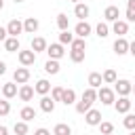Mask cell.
Returning <instances> with one entry per match:
<instances>
[{"instance_id": "42", "label": "cell", "mask_w": 135, "mask_h": 135, "mask_svg": "<svg viewBox=\"0 0 135 135\" xmlns=\"http://www.w3.org/2000/svg\"><path fill=\"white\" fill-rule=\"evenodd\" d=\"M129 53L135 57V40H133V42H129Z\"/></svg>"}, {"instance_id": "39", "label": "cell", "mask_w": 135, "mask_h": 135, "mask_svg": "<svg viewBox=\"0 0 135 135\" xmlns=\"http://www.w3.org/2000/svg\"><path fill=\"white\" fill-rule=\"evenodd\" d=\"M127 21H131V23H135V8H127Z\"/></svg>"}, {"instance_id": "30", "label": "cell", "mask_w": 135, "mask_h": 135, "mask_svg": "<svg viewBox=\"0 0 135 135\" xmlns=\"http://www.w3.org/2000/svg\"><path fill=\"white\" fill-rule=\"evenodd\" d=\"M101 78H103V82H105V84H114L118 76H116V72H114V70L110 68V70H105V72L101 74Z\"/></svg>"}, {"instance_id": "6", "label": "cell", "mask_w": 135, "mask_h": 135, "mask_svg": "<svg viewBox=\"0 0 135 135\" xmlns=\"http://www.w3.org/2000/svg\"><path fill=\"white\" fill-rule=\"evenodd\" d=\"M17 57H19V63L25 65V68H27V65H34V61H36V53H34L32 49H30V51H21V49H19Z\"/></svg>"}, {"instance_id": "9", "label": "cell", "mask_w": 135, "mask_h": 135, "mask_svg": "<svg viewBox=\"0 0 135 135\" xmlns=\"http://www.w3.org/2000/svg\"><path fill=\"white\" fill-rule=\"evenodd\" d=\"M91 32H93V27H91V23H86V19H84V21H78L76 27H74V34H76L78 38H86Z\"/></svg>"}, {"instance_id": "20", "label": "cell", "mask_w": 135, "mask_h": 135, "mask_svg": "<svg viewBox=\"0 0 135 135\" xmlns=\"http://www.w3.org/2000/svg\"><path fill=\"white\" fill-rule=\"evenodd\" d=\"M61 103H63V105L76 103V91H74V89H63V93H61Z\"/></svg>"}, {"instance_id": "24", "label": "cell", "mask_w": 135, "mask_h": 135, "mask_svg": "<svg viewBox=\"0 0 135 135\" xmlns=\"http://www.w3.org/2000/svg\"><path fill=\"white\" fill-rule=\"evenodd\" d=\"M80 99H84V101H89V103H95V101H97V89H93V86L84 89Z\"/></svg>"}, {"instance_id": "1", "label": "cell", "mask_w": 135, "mask_h": 135, "mask_svg": "<svg viewBox=\"0 0 135 135\" xmlns=\"http://www.w3.org/2000/svg\"><path fill=\"white\" fill-rule=\"evenodd\" d=\"M97 99H99L103 105H112L114 99H116V93H114V89H110V86H99V89H97Z\"/></svg>"}, {"instance_id": "43", "label": "cell", "mask_w": 135, "mask_h": 135, "mask_svg": "<svg viewBox=\"0 0 135 135\" xmlns=\"http://www.w3.org/2000/svg\"><path fill=\"white\" fill-rule=\"evenodd\" d=\"M0 135H8V129L4 124H0Z\"/></svg>"}, {"instance_id": "47", "label": "cell", "mask_w": 135, "mask_h": 135, "mask_svg": "<svg viewBox=\"0 0 135 135\" xmlns=\"http://www.w3.org/2000/svg\"><path fill=\"white\" fill-rule=\"evenodd\" d=\"M131 93H135V84H131Z\"/></svg>"}, {"instance_id": "50", "label": "cell", "mask_w": 135, "mask_h": 135, "mask_svg": "<svg viewBox=\"0 0 135 135\" xmlns=\"http://www.w3.org/2000/svg\"><path fill=\"white\" fill-rule=\"evenodd\" d=\"M15 2H23V0H15Z\"/></svg>"}, {"instance_id": "29", "label": "cell", "mask_w": 135, "mask_h": 135, "mask_svg": "<svg viewBox=\"0 0 135 135\" xmlns=\"http://www.w3.org/2000/svg\"><path fill=\"white\" fill-rule=\"evenodd\" d=\"M13 133L15 135H27V122L25 120H19L13 124Z\"/></svg>"}, {"instance_id": "25", "label": "cell", "mask_w": 135, "mask_h": 135, "mask_svg": "<svg viewBox=\"0 0 135 135\" xmlns=\"http://www.w3.org/2000/svg\"><path fill=\"white\" fill-rule=\"evenodd\" d=\"M95 34H97L99 38H108V36H110V27H108V23H105V21H99V23L95 25Z\"/></svg>"}, {"instance_id": "35", "label": "cell", "mask_w": 135, "mask_h": 135, "mask_svg": "<svg viewBox=\"0 0 135 135\" xmlns=\"http://www.w3.org/2000/svg\"><path fill=\"white\" fill-rule=\"evenodd\" d=\"M91 105H93V103H89V101L80 99V101H76V112H78V114H84V112H89V110H91Z\"/></svg>"}, {"instance_id": "21", "label": "cell", "mask_w": 135, "mask_h": 135, "mask_svg": "<svg viewBox=\"0 0 135 135\" xmlns=\"http://www.w3.org/2000/svg\"><path fill=\"white\" fill-rule=\"evenodd\" d=\"M46 46H49V44H46L44 38H40V36L32 38V46H30V49H32L34 53H42V51H46Z\"/></svg>"}, {"instance_id": "41", "label": "cell", "mask_w": 135, "mask_h": 135, "mask_svg": "<svg viewBox=\"0 0 135 135\" xmlns=\"http://www.w3.org/2000/svg\"><path fill=\"white\" fill-rule=\"evenodd\" d=\"M6 38H8V34H6V27H2V25H0V42H4Z\"/></svg>"}, {"instance_id": "27", "label": "cell", "mask_w": 135, "mask_h": 135, "mask_svg": "<svg viewBox=\"0 0 135 135\" xmlns=\"http://www.w3.org/2000/svg\"><path fill=\"white\" fill-rule=\"evenodd\" d=\"M53 135H72V129H70V124H65V122H59V124H55V129H53Z\"/></svg>"}, {"instance_id": "33", "label": "cell", "mask_w": 135, "mask_h": 135, "mask_svg": "<svg viewBox=\"0 0 135 135\" xmlns=\"http://www.w3.org/2000/svg\"><path fill=\"white\" fill-rule=\"evenodd\" d=\"M70 46L76 49V51H84V49H86V38H74Z\"/></svg>"}, {"instance_id": "17", "label": "cell", "mask_w": 135, "mask_h": 135, "mask_svg": "<svg viewBox=\"0 0 135 135\" xmlns=\"http://www.w3.org/2000/svg\"><path fill=\"white\" fill-rule=\"evenodd\" d=\"M40 110L46 112V114H51V112L55 110V99L49 97V95H42V97H40Z\"/></svg>"}, {"instance_id": "14", "label": "cell", "mask_w": 135, "mask_h": 135, "mask_svg": "<svg viewBox=\"0 0 135 135\" xmlns=\"http://www.w3.org/2000/svg\"><path fill=\"white\" fill-rule=\"evenodd\" d=\"M118 17H120V8L114 6V4H110V6L103 11V19H105V21H112V23H114Z\"/></svg>"}, {"instance_id": "4", "label": "cell", "mask_w": 135, "mask_h": 135, "mask_svg": "<svg viewBox=\"0 0 135 135\" xmlns=\"http://www.w3.org/2000/svg\"><path fill=\"white\" fill-rule=\"evenodd\" d=\"M114 110L118 112V114H127L129 110H131V105H133V101L129 99V97H118V99H114Z\"/></svg>"}, {"instance_id": "3", "label": "cell", "mask_w": 135, "mask_h": 135, "mask_svg": "<svg viewBox=\"0 0 135 135\" xmlns=\"http://www.w3.org/2000/svg\"><path fill=\"white\" fill-rule=\"evenodd\" d=\"M46 55H49V59H61L63 55H65V51H63V44L61 42H55V44H49L46 46Z\"/></svg>"}, {"instance_id": "19", "label": "cell", "mask_w": 135, "mask_h": 135, "mask_svg": "<svg viewBox=\"0 0 135 135\" xmlns=\"http://www.w3.org/2000/svg\"><path fill=\"white\" fill-rule=\"evenodd\" d=\"M34 91H36L38 95H49V93H51V82H49L46 78H40V80L36 82Z\"/></svg>"}, {"instance_id": "45", "label": "cell", "mask_w": 135, "mask_h": 135, "mask_svg": "<svg viewBox=\"0 0 135 135\" xmlns=\"http://www.w3.org/2000/svg\"><path fill=\"white\" fill-rule=\"evenodd\" d=\"M127 8H135V0H127Z\"/></svg>"}, {"instance_id": "49", "label": "cell", "mask_w": 135, "mask_h": 135, "mask_svg": "<svg viewBox=\"0 0 135 135\" xmlns=\"http://www.w3.org/2000/svg\"><path fill=\"white\" fill-rule=\"evenodd\" d=\"M72 2H74V4H76V2H80V0H72Z\"/></svg>"}, {"instance_id": "34", "label": "cell", "mask_w": 135, "mask_h": 135, "mask_svg": "<svg viewBox=\"0 0 135 135\" xmlns=\"http://www.w3.org/2000/svg\"><path fill=\"white\" fill-rule=\"evenodd\" d=\"M70 59H72L74 63L84 61V51H76V49H72V51H70Z\"/></svg>"}, {"instance_id": "40", "label": "cell", "mask_w": 135, "mask_h": 135, "mask_svg": "<svg viewBox=\"0 0 135 135\" xmlns=\"http://www.w3.org/2000/svg\"><path fill=\"white\" fill-rule=\"evenodd\" d=\"M34 135H51V131H49V129H44V127H40V129H36V131H34Z\"/></svg>"}, {"instance_id": "26", "label": "cell", "mask_w": 135, "mask_h": 135, "mask_svg": "<svg viewBox=\"0 0 135 135\" xmlns=\"http://www.w3.org/2000/svg\"><path fill=\"white\" fill-rule=\"evenodd\" d=\"M59 68H61V65H59L57 59H49V61L44 63V72H46V74H59Z\"/></svg>"}, {"instance_id": "8", "label": "cell", "mask_w": 135, "mask_h": 135, "mask_svg": "<svg viewBox=\"0 0 135 135\" xmlns=\"http://www.w3.org/2000/svg\"><path fill=\"white\" fill-rule=\"evenodd\" d=\"M27 80H30V70H27L25 65L17 68L15 74H13V82H17V84H25Z\"/></svg>"}, {"instance_id": "38", "label": "cell", "mask_w": 135, "mask_h": 135, "mask_svg": "<svg viewBox=\"0 0 135 135\" xmlns=\"http://www.w3.org/2000/svg\"><path fill=\"white\" fill-rule=\"evenodd\" d=\"M11 112V103H8V99H0V116H6Z\"/></svg>"}, {"instance_id": "10", "label": "cell", "mask_w": 135, "mask_h": 135, "mask_svg": "<svg viewBox=\"0 0 135 135\" xmlns=\"http://www.w3.org/2000/svg\"><path fill=\"white\" fill-rule=\"evenodd\" d=\"M114 53H116L118 57L129 53V42H127V38H124V36H118V38L114 40Z\"/></svg>"}, {"instance_id": "44", "label": "cell", "mask_w": 135, "mask_h": 135, "mask_svg": "<svg viewBox=\"0 0 135 135\" xmlns=\"http://www.w3.org/2000/svg\"><path fill=\"white\" fill-rule=\"evenodd\" d=\"M4 72H6V63H4V61H0V76H2Z\"/></svg>"}, {"instance_id": "22", "label": "cell", "mask_w": 135, "mask_h": 135, "mask_svg": "<svg viewBox=\"0 0 135 135\" xmlns=\"http://www.w3.org/2000/svg\"><path fill=\"white\" fill-rule=\"evenodd\" d=\"M19 118H21V120H25V122H30V120H34V118H36V110H34L32 105H23V108H21V112H19Z\"/></svg>"}, {"instance_id": "16", "label": "cell", "mask_w": 135, "mask_h": 135, "mask_svg": "<svg viewBox=\"0 0 135 135\" xmlns=\"http://www.w3.org/2000/svg\"><path fill=\"white\" fill-rule=\"evenodd\" d=\"M17 82H4L2 84V95H4V99H13L15 95H17Z\"/></svg>"}, {"instance_id": "15", "label": "cell", "mask_w": 135, "mask_h": 135, "mask_svg": "<svg viewBox=\"0 0 135 135\" xmlns=\"http://www.w3.org/2000/svg\"><path fill=\"white\" fill-rule=\"evenodd\" d=\"M21 49V44H19V38H15V36H8L6 40H4V51L6 53H17Z\"/></svg>"}, {"instance_id": "12", "label": "cell", "mask_w": 135, "mask_h": 135, "mask_svg": "<svg viewBox=\"0 0 135 135\" xmlns=\"http://www.w3.org/2000/svg\"><path fill=\"white\" fill-rule=\"evenodd\" d=\"M38 27H40V23H38L36 17H27V19L23 21V32H25V34H36Z\"/></svg>"}, {"instance_id": "13", "label": "cell", "mask_w": 135, "mask_h": 135, "mask_svg": "<svg viewBox=\"0 0 135 135\" xmlns=\"http://www.w3.org/2000/svg\"><path fill=\"white\" fill-rule=\"evenodd\" d=\"M89 13H91V8H89L84 2H76V6H74V15H76L80 21H84V19L89 17Z\"/></svg>"}, {"instance_id": "23", "label": "cell", "mask_w": 135, "mask_h": 135, "mask_svg": "<svg viewBox=\"0 0 135 135\" xmlns=\"http://www.w3.org/2000/svg\"><path fill=\"white\" fill-rule=\"evenodd\" d=\"M103 84V78H101V74L99 72H91L89 74V86H93V89H99Z\"/></svg>"}, {"instance_id": "31", "label": "cell", "mask_w": 135, "mask_h": 135, "mask_svg": "<svg viewBox=\"0 0 135 135\" xmlns=\"http://www.w3.org/2000/svg\"><path fill=\"white\" fill-rule=\"evenodd\" d=\"M122 124H124V129H129V131H133L135 129V114H124V120H122Z\"/></svg>"}, {"instance_id": "46", "label": "cell", "mask_w": 135, "mask_h": 135, "mask_svg": "<svg viewBox=\"0 0 135 135\" xmlns=\"http://www.w3.org/2000/svg\"><path fill=\"white\" fill-rule=\"evenodd\" d=\"M2 8H4V0H0V11H2Z\"/></svg>"}, {"instance_id": "28", "label": "cell", "mask_w": 135, "mask_h": 135, "mask_svg": "<svg viewBox=\"0 0 135 135\" xmlns=\"http://www.w3.org/2000/svg\"><path fill=\"white\" fill-rule=\"evenodd\" d=\"M57 27L63 32V30H70V19H68V15L65 13H59L57 15Z\"/></svg>"}, {"instance_id": "7", "label": "cell", "mask_w": 135, "mask_h": 135, "mask_svg": "<svg viewBox=\"0 0 135 135\" xmlns=\"http://www.w3.org/2000/svg\"><path fill=\"white\" fill-rule=\"evenodd\" d=\"M84 122H86L89 127H97V124L101 122V112L95 110V108H91L89 112H84Z\"/></svg>"}, {"instance_id": "18", "label": "cell", "mask_w": 135, "mask_h": 135, "mask_svg": "<svg viewBox=\"0 0 135 135\" xmlns=\"http://www.w3.org/2000/svg\"><path fill=\"white\" fill-rule=\"evenodd\" d=\"M112 32H114V34H118V36H124V34L129 32V23H127V21H122V19H116V21L112 23Z\"/></svg>"}, {"instance_id": "32", "label": "cell", "mask_w": 135, "mask_h": 135, "mask_svg": "<svg viewBox=\"0 0 135 135\" xmlns=\"http://www.w3.org/2000/svg\"><path fill=\"white\" fill-rule=\"evenodd\" d=\"M72 40H74V34H70V30H63L59 34V42L61 44H72Z\"/></svg>"}, {"instance_id": "36", "label": "cell", "mask_w": 135, "mask_h": 135, "mask_svg": "<svg viewBox=\"0 0 135 135\" xmlns=\"http://www.w3.org/2000/svg\"><path fill=\"white\" fill-rule=\"evenodd\" d=\"M97 127H99L101 135H112V133H114V124H112V122H99Z\"/></svg>"}, {"instance_id": "48", "label": "cell", "mask_w": 135, "mask_h": 135, "mask_svg": "<svg viewBox=\"0 0 135 135\" xmlns=\"http://www.w3.org/2000/svg\"><path fill=\"white\" fill-rule=\"evenodd\" d=\"M129 135H135V129H133V131H131V133H129Z\"/></svg>"}, {"instance_id": "5", "label": "cell", "mask_w": 135, "mask_h": 135, "mask_svg": "<svg viewBox=\"0 0 135 135\" xmlns=\"http://www.w3.org/2000/svg\"><path fill=\"white\" fill-rule=\"evenodd\" d=\"M6 34L19 38V34H23V23H21L19 19H11V21L6 23Z\"/></svg>"}, {"instance_id": "37", "label": "cell", "mask_w": 135, "mask_h": 135, "mask_svg": "<svg viewBox=\"0 0 135 135\" xmlns=\"http://www.w3.org/2000/svg\"><path fill=\"white\" fill-rule=\"evenodd\" d=\"M61 93H63V86H51V97L55 101H61Z\"/></svg>"}, {"instance_id": "11", "label": "cell", "mask_w": 135, "mask_h": 135, "mask_svg": "<svg viewBox=\"0 0 135 135\" xmlns=\"http://www.w3.org/2000/svg\"><path fill=\"white\" fill-rule=\"evenodd\" d=\"M34 86H30V84H21L19 86V91H17V95H19V99L21 101H32L34 99Z\"/></svg>"}, {"instance_id": "2", "label": "cell", "mask_w": 135, "mask_h": 135, "mask_svg": "<svg viewBox=\"0 0 135 135\" xmlns=\"http://www.w3.org/2000/svg\"><path fill=\"white\" fill-rule=\"evenodd\" d=\"M131 84H133V82H129V80H124V78H116V82H114V93H118V97H129Z\"/></svg>"}]
</instances>
